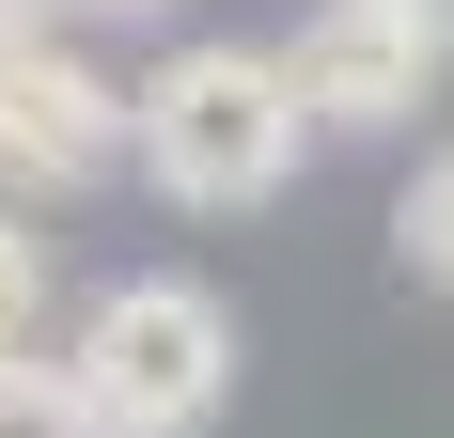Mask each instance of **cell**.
Segmentation results:
<instances>
[{"instance_id":"obj_5","label":"cell","mask_w":454,"mask_h":438,"mask_svg":"<svg viewBox=\"0 0 454 438\" xmlns=\"http://www.w3.org/2000/svg\"><path fill=\"white\" fill-rule=\"evenodd\" d=\"M392 266L423 298H454V141H423V173L392 188Z\"/></svg>"},{"instance_id":"obj_8","label":"cell","mask_w":454,"mask_h":438,"mask_svg":"<svg viewBox=\"0 0 454 438\" xmlns=\"http://www.w3.org/2000/svg\"><path fill=\"white\" fill-rule=\"evenodd\" d=\"M63 32V0H0V63H16V47H47Z\"/></svg>"},{"instance_id":"obj_3","label":"cell","mask_w":454,"mask_h":438,"mask_svg":"<svg viewBox=\"0 0 454 438\" xmlns=\"http://www.w3.org/2000/svg\"><path fill=\"white\" fill-rule=\"evenodd\" d=\"M141 157V79H110L94 47H16L0 63V204H79V188H110Z\"/></svg>"},{"instance_id":"obj_1","label":"cell","mask_w":454,"mask_h":438,"mask_svg":"<svg viewBox=\"0 0 454 438\" xmlns=\"http://www.w3.org/2000/svg\"><path fill=\"white\" fill-rule=\"evenodd\" d=\"M298 157H314V110H298V79H282V47L188 32V47L141 63V157H126V173L157 188L173 219H251V204H282Z\"/></svg>"},{"instance_id":"obj_7","label":"cell","mask_w":454,"mask_h":438,"mask_svg":"<svg viewBox=\"0 0 454 438\" xmlns=\"http://www.w3.org/2000/svg\"><path fill=\"white\" fill-rule=\"evenodd\" d=\"M32 329H47V235L0 204V360H32Z\"/></svg>"},{"instance_id":"obj_2","label":"cell","mask_w":454,"mask_h":438,"mask_svg":"<svg viewBox=\"0 0 454 438\" xmlns=\"http://www.w3.org/2000/svg\"><path fill=\"white\" fill-rule=\"evenodd\" d=\"M63 376H79L94 438H204L251 376L235 345V298L220 282H188V266H126V282H94L79 329H63Z\"/></svg>"},{"instance_id":"obj_4","label":"cell","mask_w":454,"mask_h":438,"mask_svg":"<svg viewBox=\"0 0 454 438\" xmlns=\"http://www.w3.org/2000/svg\"><path fill=\"white\" fill-rule=\"evenodd\" d=\"M282 79H298V110H314L329 141H408L423 110H439L454 47L423 32L408 0H314V16L282 32Z\"/></svg>"},{"instance_id":"obj_6","label":"cell","mask_w":454,"mask_h":438,"mask_svg":"<svg viewBox=\"0 0 454 438\" xmlns=\"http://www.w3.org/2000/svg\"><path fill=\"white\" fill-rule=\"evenodd\" d=\"M0 438H94L79 376H63V360H0Z\"/></svg>"},{"instance_id":"obj_9","label":"cell","mask_w":454,"mask_h":438,"mask_svg":"<svg viewBox=\"0 0 454 438\" xmlns=\"http://www.w3.org/2000/svg\"><path fill=\"white\" fill-rule=\"evenodd\" d=\"M63 16H126V32H157V16H188V0H63Z\"/></svg>"},{"instance_id":"obj_10","label":"cell","mask_w":454,"mask_h":438,"mask_svg":"<svg viewBox=\"0 0 454 438\" xmlns=\"http://www.w3.org/2000/svg\"><path fill=\"white\" fill-rule=\"evenodd\" d=\"M408 16H423V32H439V47H454V0H408Z\"/></svg>"}]
</instances>
